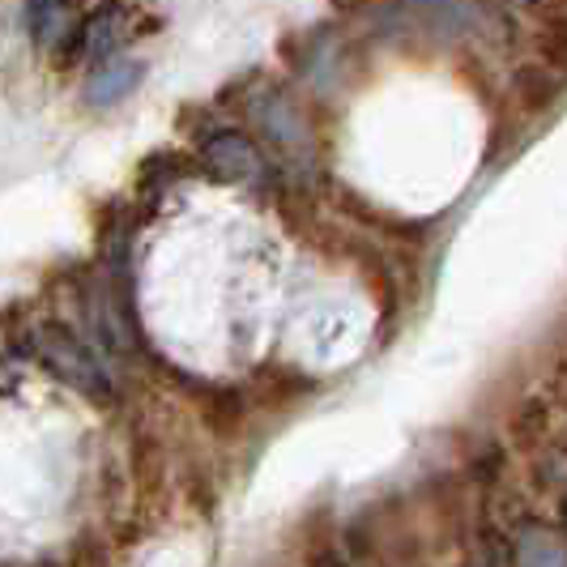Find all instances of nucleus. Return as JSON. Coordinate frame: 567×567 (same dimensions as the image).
I'll use <instances>...</instances> for the list:
<instances>
[{
    "label": "nucleus",
    "mask_w": 567,
    "mask_h": 567,
    "mask_svg": "<svg viewBox=\"0 0 567 567\" xmlns=\"http://www.w3.org/2000/svg\"><path fill=\"white\" fill-rule=\"evenodd\" d=\"M30 350H34V359L52 371L56 380H64L69 389H78L82 398H94V401L115 398L107 368L90 354V346H85L73 329H64V324H56V320H48V324H39V329L30 333Z\"/></svg>",
    "instance_id": "1"
},
{
    "label": "nucleus",
    "mask_w": 567,
    "mask_h": 567,
    "mask_svg": "<svg viewBox=\"0 0 567 567\" xmlns=\"http://www.w3.org/2000/svg\"><path fill=\"white\" fill-rule=\"evenodd\" d=\"M200 163L214 171L218 179L230 184H260L265 179V158L248 137L239 133H214L200 145Z\"/></svg>",
    "instance_id": "2"
},
{
    "label": "nucleus",
    "mask_w": 567,
    "mask_h": 567,
    "mask_svg": "<svg viewBox=\"0 0 567 567\" xmlns=\"http://www.w3.org/2000/svg\"><path fill=\"white\" fill-rule=\"evenodd\" d=\"M512 567H567L564 529L546 525V520L520 525L512 538Z\"/></svg>",
    "instance_id": "3"
},
{
    "label": "nucleus",
    "mask_w": 567,
    "mask_h": 567,
    "mask_svg": "<svg viewBox=\"0 0 567 567\" xmlns=\"http://www.w3.org/2000/svg\"><path fill=\"white\" fill-rule=\"evenodd\" d=\"M142 73L145 69L137 64V60H103V64L90 73V82H85V99L99 103V107L120 103L128 90H137Z\"/></svg>",
    "instance_id": "4"
},
{
    "label": "nucleus",
    "mask_w": 567,
    "mask_h": 567,
    "mask_svg": "<svg viewBox=\"0 0 567 567\" xmlns=\"http://www.w3.org/2000/svg\"><path fill=\"white\" fill-rule=\"evenodd\" d=\"M124 34H128V13L124 9H103L85 27H78V43L90 60H107L124 43Z\"/></svg>",
    "instance_id": "5"
},
{
    "label": "nucleus",
    "mask_w": 567,
    "mask_h": 567,
    "mask_svg": "<svg viewBox=\"0 0 567 567\" xmlns=\"http://www.w3.org/2000/svg\"><path fill=\"white\" fill-rule=\"evenodd\" d=\"M27 22L43 48H56L64 39H78V18L64 4H34V9H27Z\"/></svg>",
    "instance_id": "6"
},
{
    "label": "nucleus",
    "mask_w": 567,
    "mask_h": 567,
    "mask_svg": "<svg viewBox=\"0 0 567 567\" xmlns=\"http://www.w3.org/2000/svg\"><path fill=\"white\" fill-rule=\"evenodd\" d=\"M474 567H491V564H474Z\"/></svg>",
    "instance_id": "7"
}]
</instances>
